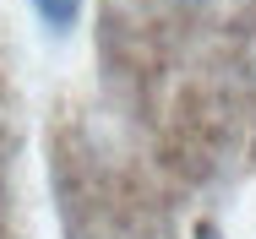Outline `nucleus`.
Listing matches in <instances>:
<instances>
[{
  "instance_id": "obj_1",
  "label": "nucleus",
  "mask_w": 256,
  "mask_h": 239,
  "mask_svg": "<svg viewBox=\"0 0 256 239\" xmlns=\"http://www.w3.org/2000/svg\"><path fill=\"white\" fill-rule=\"evenodd\" d=\"M33 5H38V16L50 22L54 33H60V27H71V22H76V11H82V0H33Z\"/></svg>"
}]
</instances>
